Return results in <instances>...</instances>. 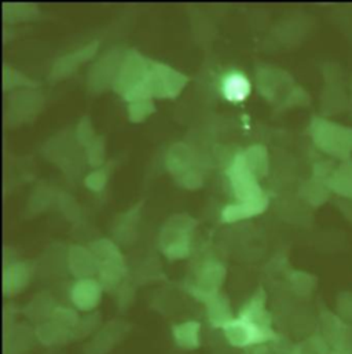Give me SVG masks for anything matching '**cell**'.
Masks as SVG:
<instances>
[{
	"mask_svg": "<svg viewBox=\"0 0 352 354\" xmlns=\"http://www.w3.org/2000/svg\"><path fill=\"white\" fill-rule=\"evenodd\" d=\"M202 302L208 306V317L213 327L224 328V326L233 320L230 305L224 297L219 295V292L205 297Z\"/></svg>",
	"mask_w": 352,
	"mask_h": 354,
	"instance_id": "obj_18",
	"label": "cell"
},
{
	"mask_svg": "<svg viewBox=\"0 0 352 354\" xmlns=\"http://www.w3.org/2000/svg\"><path fill=\"white\" fill-rule=\"evenodd\" d=\"M223 330L227 341L237 348L259 345L275 338L271 328L262 327L242 317L233 319L227 326H224Z\"/></svg>",
	"mask_w": 352,
	"mask_h": 354,
	"instance_id": "obj_6",
	"label": "cell"
},
{
	"mask_svg": "<svg viewBox=\"0 0 352 354\" xmlns=\"http://www.w3.org/2000/svg\"><path fill=\"white\" fill-rule=\"evenodd\" d=\"M124 57L117 51L105 54L88 73V87L94 93H102L109 87H115L119 77Z\"/></svg>",
	"mask_w": 352,
	"mask_h": 354,
	"instance_id": "obj_8",
	"label": "cell"
},
{
	"mask_svg": "<svg viewBox=\"0 0 352 354\" xmlns=\"http://www.w3.org/2000/svg\"><path fill=\"white\" fill-rule=\"evenodd\" d=\"M92 254L97 257L98 262H106V261H120L123 259V255L120 254L117 245H115L110 240H98L92 243L88 247Z\"/></svg>",
	"mask_w": 352,
	"mask_h": 354,
	"instance_id": "obj_23",
	"label": "cell"
},
{
	"mask_svg": "<svg viewBox=\"0 0 352 354\" xmlns=\"http://www.w3.org/2000/svg\"><path fill=\"white\" fill-rule=\"evenodd\" d=\"M156 106L152 100H142L135 101L128 105V116L130 122L133 123H141L145 122L152 113H155Z\"/></svg>",
	"mask_w": 352,
	"mask_h": 354,
	"instance_id": "obj_25",
	"label": "cell"
},
{
	"mask_svg": "<svg viewBox=\"0 0 352 354\" xmlns=\"http://www.w3.org/2000/svg\"><path fill=\"white\" fill-rule=\"evenodd\" d=\"M264 304H266V294H264V291L260 290L242 308V310L239 313V317L246 319L249 322H253V323H256V324H259L262 327L271 328V317L267 313V310L264 308Z\"/></svg>",
	"mask_w": 352,
	"mask_h": 354,
	"instance_id": "obj_19",
	"label": "cell"
},
{
	"mask_svg": "<svg viewBox=\"0 0 352 354\" xmlns=\"http://www.w3.org/2000/svg\"><path fill=\"white\" fill-rule=\"evenodd\" d=\"M69 266L72 273L80 279H91V276L98 274L99 262L90 248L81 245H73L69 252Z\"/></svg>",
	"mask_w": 352,
	"mask_h": 354,
	"instance_id": "obj_10",
	"label": "cell"
},
{
	"mask_svg": "<svg viewBox=\"0 0 352 354\" xmlns=\"http://www.w3.org/2000/svg\"><path fill=\"white\" fill-rule=\"evenodd\" d=\"M311 98L309 93L302 87H295L288 98L284 101V108H293V106H307L310 105Z\"/></svg>",
	"mask_w": 352,
	"mask_h": 354,
	"instance_id": "obj_28",
	"label": "cell"
},
{
	"mask_svg": "<svg viewBox=\"0 0 352 354\" xmlns=\"http://www.w3.org/2000/svg\"><path fill=\"white\" fill-rule=\"evenodd\" d=\"M220 88L224 98L228 102L238 104L248 98V95L251 94L252 86L249 79L245 75L239 72H231L223 77Z\"/></svg>",
	"mask_w": 352,
	"mask_h": 354,
	"instance_id": "obj_15",
	"label": "cell"
},
{
	"mask_svg": "<svg viewBox=\"0 0 352 354\" xmlns=\"http://www.w3.org/2000/svg\"><path fill=\"white\" fill-rule=\"evenodd\" d=\"M4 19L8 21H25L35 18L37 15V10L35 6L22 3V4H4Z\"/></svg>",
	"mask_w": 352,
	"mask_h": 354,
	"instance_id": "obj_24",
	"label": "cell"
},
{
	"mask_svg": "<svg viewBox=\"0 0 352 354\" xmlns=\"http://www.w3.org/2000/svg\"><path fill=\"white\" fill-rule=\"evenodd\" d=\"M62 203H65V204H66V203H68V204H70V203H73V200H70V201H69V197H65V201H62ZM72 205L75 207V208H73V211H76V212L79 214V208H76L77 205H76L75 203H73ZM63 211H65V214H69V211H70V207H68V208H66V209H63Z\"/></svg>",
	"mask_w": 352,
	"mask_h": 354,
	"instance_id": "obj_34",
	"label": "cell"
},
{
	"mask_svg": "<svg viewBox=\"0 0 352 354\" xmlns=\"http://www.w3.org/2000/svg\"><path fill=\"white\" fill-rule=\"evenodd\" d=\"M88 165L91 167H99L105 162V155H106V148H105V140L102 137H97L86 151Z\"/></svg>",
	"mask_w": 352,
	"mask_h": 354,
	"instance_id": "obj_26",
	"label": "cell"
},
{
	"mask_svg": "<svg viewBox=\"0 0 352 354\" xmlns=\"http://www.w3.org/2000/svg\"><path fill=\"white\" fill-rule=\"evenodd\" d=\"M29 281V272L25 265L15 263L8 266L3 274V288L6 294L21 291Z\"/></svg>",
	"mask_w": 352,
	"mask_h": 354,
	"instance_id": "obj_21",
	"label": "cell"
},
{
	"mask_svg": "<svg viewBox=\"0 0 352 354\" xmlns=\"http://www.w3.org/2000/svg\"><path fill=\"white\" fill-rule=\"evenodd\" d=\"M244 160L246 167L252 171V174L257 179L266 177L270 167L268 152L263 145H253L248 148L244 153Z\"/></svg>",
	"mask_w": 352,
	"mask_h": 354,
	"instance_id": "obj_20",
	"label": "cell"
},
{
	"mask_svg": "<svg viewBox=\"0 0 352 354\" xmlns=\"http://www.w3.org/2000/svg\"><path fill=\"white\" fill-rule=\"evenodd\" d=\"M164 254L170 258V259H182L186 258L190 252V237L182 239L179 241H175L173 244H170L168 247L163 248Z\"/></svg>",
	"mask_w": 352,
	"mask_h": 354,
	"instance_id": "obj_29",
	"label": "cell"
},
{
	"mask_svg": "<svg viewBox=\"0 0 352 354\" xmlns=\"http://www.w3.org/2000/svg\"><path fill=\"white\" fill-rule=\"evenodd\" d=\"M195 155L194 151L186 144H175L170 148L166 165L170 173H173L176 178L183 176L184 173L194 169Z\"/></svg>",
	"mask_w": 352,
	"mask_h": 354,
	"instance_id": "obj_14",
	"label": "cell"
},
{
	"mask_svg": "<svg viewBox=\"0 0 352 354\" xmlns=\"http://www.w3.org/2000/svg\"><path fill=\"white\" fill-rule=\"evenodd\" d=\"M199 324L197 323H184L176 326L174 328V337L176 344L186 349H195L199 345Z\"/></svg>",
	"mask_w": 352,
	"mask_h": 354,
	"instance_id": "obj_22",
	"label": "cell"
},
{
	"mask_svg": "<svg viewBox=\"0 0 352 354\" xmlns=\"http://www.w3.org/2000/svg\"><path fill=\"white\" fill-rule=\"evenodd\" d=\"M326 185L329 190L340 198L352 201V159L336 166L331 177L328 178Z\"/></svg>",
	"mask_w": 352,
	"mask_h": 354,
	"instance_id": "obj_16",
	"label": "cell"
},
{
	"mask_svg": "<svg viewBox=\"0 0 352 354\" xmlns=\"http://www.w3.org/2000/svg\"><path fill=\"white\" fill-rule=\"evenodd\" d=\"M226 276V270L220 263L209 262L198 273V281L195 287H190V292L197 298L201 299L205 295L216 294L220 284L223 283Z\"/></svg>",
	"mask_w": 352,
	"mask_h": 354,
	"instance_id": "obj_9",
	"label": "cell"
},
{
	"mask_svg": "<svg viewBox=\"0 0 352 354\" xmlns=\"http://www.w3.org/2000/svg\"><path fill=\"white\" fill-rule=\"evenodd\" d=\"M326 178L313 174V177L307 179L300 187V196L303 197V200H306L313 207H320L325 204L332 194L326 185Z\"/></svg>",
	"mask_w": 352,
	"mask_h": 354,
	"instance_id": "obj_17",
	"label": "cell"
},
{
	"mask_svg": "<svg viewBox=\"0 0 352 354\" xmlns=\"http://www.w3.org/2000/svg\"><path fill=\"white\" fill-rule=\"evenodd\" d=\"M227 177L230 179L231 189L238 203L256 201L266 197L263 189L259 185V179L246 167L242 153H238L233 159L227 170Z\"/></svg>",
	"mask_w": 352,
	"mask_h": 354,
	"instance_id": "obj_5",
	"label": "cell"
},
{
	"mask_svg": "<svg viewBox=\"0 0 352 354\" xmlns=\"http://www.w3.org/2000/svg\"><path fill=\"white\" fill-rule=\"evenodd\" d=\"M268 207V197H263L256 201H248V203H235L227 205L222 211V221L227 223L238 222L242 219H248L252 216H256L262 212H264Z\"/></svg>",
	"mask_w": 352,
	"mask_h": 354,
	"instance_id": "obj_13",
	"label": "cell"
},
{
	"mask_svg": "<svg viewBox=\"0 0 352 354\" xmlns=\"http://www.w3.org/2000/svg\"><path fill=\"white\" fill-rule=\"evenodd\" d=\"M325 88L321 98V111L324 115H339L350 108V94L346 87L343 69L332 62L324 66Z\"/></svg>",
	"mask_w": 352,
	"mask_h": 354,
	"instance_id": "obj_2",
	"label": "cell"
},
{
	"mask_svg": "<svg viewBox=\"0 0 352 354\" xmlns=\"http://www.w3.org/2000/svg\"><path fill=\"white\" fill-rule=\"evenodd\" d=\"M176 179L180 183V186H183L186 189H190V190H195V189L202 186V176L195 169H191L190 171L184 173L183 176L177 177Z\"/></svg>",
	"mask_w": 352,
	"mask_h": 354,
	"instance_id": "obj_31",
	"label": "cell"
},
{
	"mask_svg": "<svg viewBox=\"0 0 352 354\" xmlns=\"http://www.w3.org/2000/svg\"><path fill=\"white\" fill-rule=\"evenodd\" d=\"M257 86L263 97L268 101H284L293 87V77L280 68H263L257 73Z\"/></svg>",
	"mask_w": 352,
	"mask_h": 354,
	"instance_id": "obj_7",
	"label": "cell"
},
{
	"mask_svg": "<svg viewBox=\"0 0 352 354\" xmlns=\"http://www.w3.org/2000/svg\"><path fill=\"white\" fill-rule=\"evenodd\" d=\"M76 138H77V142L81 147H86V148L97 138L94 127H92L91 120L88 118L81 119V122L79 123L77 130H76Z\"/></svg>",
	"mask_w": 352,
	"mask_h": 354,
	"instance_id": "obj_27",
	"label": "cell"
},
{
	"mask_svg": "<svg viewBox=\"0 0 352 354\" xmlns=\"http://www.w3.org/2000/svg\"><path fill=\"white\" fill-rule=\"evenodd\" d=\"M339 201H342L340 204H339V207H340V211H342V214L350 221L352 223V201L351 200H346V198H340Z\"/></svg>",
	"mask_w": 352,
	"mask_h": 354,
	"instance_id": "obj_33",
	"label": "cell"
},
{
	"mask_svg": "<svg viewBox=\"0 0 352 354\" xmlns=\"http://www.w3.org/2000/svg\"><path fill=\"white\" fill-rule=\"evenodd\" d=\"M102 288L104 287L101 286V283L92 279L79 280L72 290L73 304L81 310L94 309L101 301Z\"/></svg>",
	"mask_w": 352,
	"mask_h": 354,
	"instance_id": "obj_11",
	"label": "cell"
},
{
	"mask_svg": "<svg viewBox=\"0 0 352 354\" xmlns=\"http://www.w3.org/2000/svg\"><path fill=\"white\" fill-rule=\"evenodd\" d=\"M150 65L152 61L141 55L138 51H128L124 55L119 77L113 87L115 91L126 100L133 91L145 84L150 71Z\"/></svg>",
	"mask_w": 352,
	"mask_h": 354,
	"instance_id": "obj_4",
	"label": "cell"
},
{
	"mask_svg": "<svg viewBox=\"0 0 352 354\" xmlns=\"http://www.w3.org/2000/svg\"><path fill=\"white\" fill-rule=\"evenodd\" d=\"M84 182L90 190L101 192L108 182V174L105 170H95L90 176H87Z\"/></svg>",
	"mask_w": 352,
	"mask_h": 354,
	"instance_id": "obj_32",
	"label": "cell"
},
{
	"mask_svg": "<svg viewBox=\"0 0 352 354\" xmlns=\"http://www.w3.org/2000/svg\"><path fill=\"white\" fill-rule=\"evenodd\" d=\"M310 136L314 145L331 159L346 162L352 159V127L326 118H313Z\"/></svg>",
	"mask_w": 352,
	"mask_h": 354,
	"instance_id": "obj_1",
	"label": "cell"
},
{
	"mask_svg": "<svg viewBox=\"0 0 352 354\" xmlns=\"http://www.w3.org/2000/svg\"><path fill=\"white\" fill-rule=\"evenodd\" d=\"M3 83H4V88L8 87H17V86H35L33 82H30L29 79H26L23 75H21L19 72L14 71V69H8L4 68L3 72Z\"/></svg>",
	"mask_w": 352,
	"mask_h": 354,
	"instance_id": "obj_30",
	"label": "cell"
},
{
	"mask_svg": "<svg viewBox=\"0 0 352 354\" xmlns=\"http://www.w3.org/2000/svg\"><path fill=\"white\" fill-rule=\"evenodd\" d=\"M350 108L352 109V80H351V87H350Z\"/></svg>",
	"mask_w": 352,
	"mask_h": 354,
	"instance_id": "obj_35",
	"label": "cell"
},
{
	"mask_svg": "<svg viewBox=\"0 0 352 354\" xmlns=\"http://www.w3.org/2000/svg\"><path fill=\"white\" fill-rule=\"evenodd\" d=\"M97 46L98 43L94 41L88 46L81 47L79 51H75L72 54H68L65 57H61L52 68V76L55 79H62L65 76L72 75L81 64L88 61L91 57L95 55L97 53Z\"/></svg>",
	"mask_w": 352,
	"mask_h": 354,
	"instance_id": "obj_12",
	"label": "cell"
},
{
	"mask_svg": "<svg viewBox=\"0 0 352 354\" xmlns=\"http://www.w3.org/2000/svg\"><path fill=\"white\" fill-rule=\"evenodd\" d=\"M188 83V77L162 62H153L146 79L150 98H176Z\"/></svg>",
	"mask_w": 352,
	"mask_h": 354,
	"instance_id": "obj_3",
	"label": "cell"
}]
</instances>
